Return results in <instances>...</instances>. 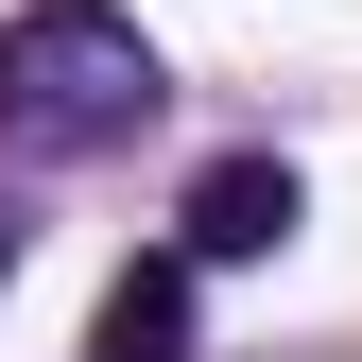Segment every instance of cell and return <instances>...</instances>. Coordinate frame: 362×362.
Listing matches in <instances>:
<instances>
[{"mask_svg":"<svg viewBox=\"0 0 362 362\" xmlns=\"http://www.w3.org/2000/svg\"><path fill=\"white\" fill-rule=\"evenodd\" d=\"M173 104V69H156V35L121 18V0H18L0 18V139L18 156H121L139 121Z\"/></svg>","mask_w":362,"mask_h":362,"instance_id":"1","label":"cell"},{"mask_svg":"<svg viewBox=\"0 0 362 362\" xmlns=\"http://www.w3.org/2000/svg\"><path fill=\"white\" fill-rule=\"evenodd\" d=\"M86 362H190V259H139V276L104 293V328H86Z\"/></svg>","mask_w":362,"mask_h":362,"instance_id":"3","label":"cell"},{"mask_svg":"<svg viewBox=\"0 0 362 362\" xmlns=\"http://www.w3.org/2000/svg\"><path fill=\"white\" fill-rule=\"evenodd\" d=\"M0 276H18V207H0Z\"/></svg>","mask_w":362,"mask_h":362,"instance_id":"4","label":"cell"},{"mask_svg":"<svg viewBox=\"0 0 362 362\" xmlns=\"http://www.w3.org/2000/svg\"><path fill=\"white\" fill-rule=\"evenodd\" d=\"M293 224H310L293 156H207V173H190V207H173V259H190V276H242V259H276Z\"/></svg>","mask_w":362,"mask_h":362,"instance_id":"2","label":"cell"}]
</instances>
